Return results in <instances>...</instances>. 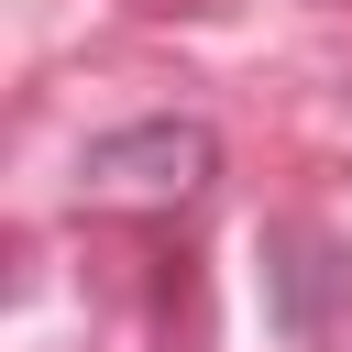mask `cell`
<instances>
[{
  "instance_id": "cell-1",
  "label": "cell",
  "mask_w": 352,
  "mask_h": 352,
  "mask_svg": "<svg viewBox=\"0 0 352 352\" xmlns=\"http://www.w3.org/2000/svg\"><path fill=\"white\" fill-rule=\"evenodd\" d=\"M209 176H220L209 121H121L77 154V198H99V209H176Z\"/></svg>"
},
{
  "instance_id": "cell-2",
  "label": "cell",
  "mask_w": 352,
  "mask_h": 352,
  "mask_svg": "<svg viewBox=\"0 0 352 352\" xmlns=\"http://www.w3.org/2000/svg\"><path fill=\"white\" fill-rule=\"evenodd\" d=\"M275 330L297 352H352V242H319V231L275 242Z\"/></svg>"
}]
</instances>
